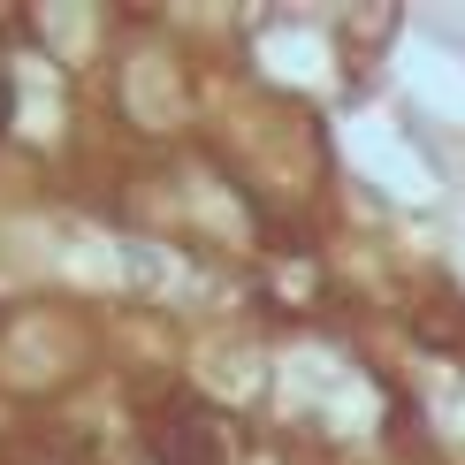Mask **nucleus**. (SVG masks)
Returning <instances> with one entry per match:
<instances>
[{"instance_id": "nucleus-1", "label": "nucleus", "mask_w": 465, "mask_h": 465, "mask_svg": "<svg viewBox=\"0 0 465 465\" xmlns=\"http://www.w3.org/2000/svg\"><path fill=\"white\" fill-rule=\"evenodd\" d=\"M153 458L161 465H222V428L199 404H176V412L153 428Z\"/></svg>"}, {"instance_id": "nucleus-2", "label": "nucleus", "mask_w": 465, "mask_h": 465, "mask_svg": "<svg viewBox=\"0 0 465 465\" xmlns=\"http://www.w3.org/2000/svg\"><path fill=\"white\" fill-rule=\"evenodd\" d=\"M8 114H15V92H8V76H0V130H8Z\"/></svg>"}]
</instances>
